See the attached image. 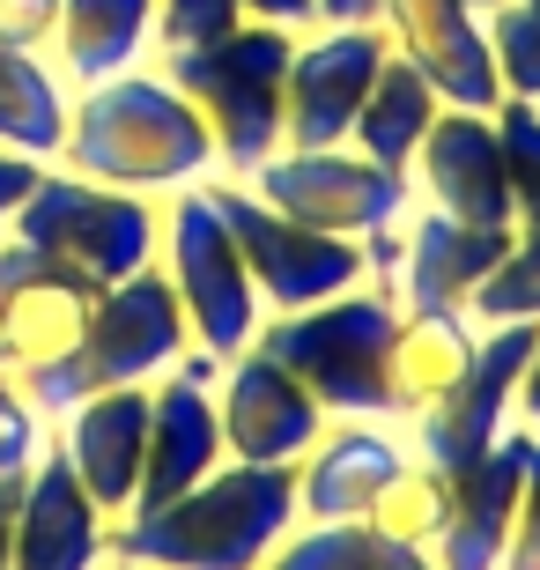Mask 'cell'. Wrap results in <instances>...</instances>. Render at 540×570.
Here are the masks:
<instances>
[{
    "label": "cell",
    "mask_w": 540,
    "mask_h": 570,
    "mask_svg": "<svg viewBox=\"0 0 540 570\" xmlns=\"http://www.w3.org/2000/svg\"><path fill=\"white\" fill-rule=\"evenodd\" d=\"M481 348V326L467 312H400L385 341V393H393V423H415L430 401H444Z\"/></svg>",
    "instance_id": "obj_22"
},
{
    "label": "cell",
    "mask_w": 540,
    "mask_h": 570,
    "mask_svg": "<svg viewBox=\"0 0 540 570\" xmlns=\"http://www.w3.org/2000/svg\"><path fill=\"white\" fill-rule=\"evenodd\" d=\"M215 415H223L229 460H245V466H296L318 444V430L333 423L326 407L304 393V379L282 371L259 341L215 371Z\"/></svg>",
    "instance_id": "obj_14"
},
{
    "label": "cell",
    "mask_w": 540,
    "mask_h": 570,
    "mask_svg": "<svg viewBox=\"0 0 540 570\" xmlns=\"http://www.w3.org/2000/svg\"><path fill=\"white\" fill-rule=\"evenodd\" d=\"M245 22H274V30H312V0H245Z\"/></svg>",
    "instance_id": "obj_37"
},
{
    "label": "cell",
    "mask_w": 540,
    "mask_h": 570,
    "mask_svg": "<svg viewBox=\"0 0 540 570\" xmlns=\"http://www.w3.org/2000/svg\"><path fill=\"white\" fill-rule=\"evenodd\" d=\"M503 570H540V438L526 430V489H519V519L503 541Z\"/></svg>",
    "instance_id": "obj_34"
},
{
    "label": "cell",
    "mask_w": 540,
    "mask_h": 570,
    "mask_svg": "<svg viewBox=\"0 0 540 570\" xmlns=\"http://www.w3.org/2000/svg\"><path fill=\"white\" fill-rule=\"evenodd\" d=\"M45 444L75 466V482L105 504V519L119 527L134 497H141V460H148V385H105L82 393L75 407H60L45 423Z\"/></svg>",
    "instance_id": "obj_16"
},
{
    "label": "cell",
    "mask_w": 540,
    "mask_h": 570,
    "mask_svg": "<svg viewBox=\"0 0 540 570\" xmlns=\"http://www.w3.org/2000/svg\"><path fill=\"white\" fill-rule=\"evenodd\" d=\"M296 533V466L223 460L208 482L111 527V556L148 570H267Z\"/></svg>",
    "instance_id": "obj_2"
},
{
    "label": "cell",
    "mask_w": 540,
    "mask_h": 570,
    "mask_svg": "<svg viewBox=\"0 0 540 570\" xmlns=\"http://www.w3.org/2000/svg\"><path fill=\"white\" fill-rule=\"evenodd\" d=\"M489 52H497L503 97L540 105V8H526V0H503V8H489Z\"/></svg>",
    "instance_id": "obj_29"
},
{
    "label": "cell",
    "mask_w": 540,
    "mask_h": 570,
    "mask_svg": "<svg viewBox=\"0 0 540 570\" xmlns=\"http://www.w3.org/2000/svg\"><path fill=\"white\" fill-rule=\"evenodd\" d=\"M267 570H436V563L422 549H400V541L371 533L363 519H333V527H296L267 556Z\"/></svg>",
    "instance_id": "obj_26"
},
{
    "label": "cell",
    "mask_w": 540,
    "mask_h": 570,
    "mask_svg": "<svg viewBox=\"0 0 540 570\" xmlns=\"http://www.w3.org/2000/svg\"><path fill=\"white\" fill-rule=\"evenodd\" d=\"M60 170L97 178L111 193L170 200V193L215 178V134L156 67H126V75L82 82L67 97Z\"/></svg>",
    "instance_id": "obj_1"
},
{
    "label": "cell",
    "mask_w": 540,
    "mask_h": 570,
    "mask_svg": "<svg viewBox=\"0 0 540 570\" xmlns=\"http://www.w3.org/2000/svg\"><path fill=\"white\" fill-rule=\"evenodd\" d=\"M38 452H45V415L30 407V393L0 371V474H30Z\"/></svg>",
    "instance_id": "obj_32"
},
{
    "label": "cell",
    "mask_w": 540,
    "mask_h": 570,
    "mask_svg": "<svg viewBox=\"0 0 540 570\" xmlns=\"http://www.w3.org/2000/svg\"><path fill=\"white\" fill-rule=\"evenodd\" d=\"M503 253H511V230H481V223H459V215L408 208L385 289H393L400 312H467V296L489 282V267Z\"/></svg>",
    "instance_id": "obj_19"
},
{
    "label": "cell",
    "mask_w": 540,
    "mask_h": 570,
    "mask_svg": "<svg viewBox=\"0 0 540 570\" xmlns=\"http://www.w3.org/2000/svg\"><path fill=\"white\" fill-rule=\"evenodd\" d=\"M186 348H193V334H186L178 296H170V275L164 267H141V275L97 289V312H89V334H82V348H75V363H67L45 393H30V407L52 423V415L75 407L82 393L156 385L170 363H186Z\"/></svg>",
    "instance_id": "obj_8"
},
{
    "label": "cell",
    "mask_w": 540,
    "mask_h": 570,
    "mask_svg": "<svg viewBox=\"0 0 540 570\" xmlns=\"http://www.w3.org/2000/svg\"><path fill=\"white\" fill-rule=\"evenodd\" d=\"M519 489H526V430L511 423L497 452L452 482V519L436 533L430 563L436 570H503V541H511V519H519Z\"/></svg>",
    "instance_id": "obj_21"
},
{
    "label": "cell",
    "mask_w": 540,
    "mask_h": 570,
    "mask_svg": "<svg viewBox=\"0 0 540 570\" xmlns=\"http://www.w3.org/2000/svg\"><path fill=\"white\" fill-rule=\"evenodd\" d=\"M22 482H30V474H0V570L16 563V511H22Z\"/></svg>",
    "instance_id": "obj_39"
},
{
    "label": "cell",
    "mask_w": 540,
    "mask_h": 570,
    "mask_svg": "<svg viewBox=\"0 0 540 570\" xmlns=\"http://www.w3.org/2000/svg\"><path fill=\"white\" fill-rule=\"evenodd\" d=\"M60 16H67V0H0V45L52 60V45H60Z\"/></svg>",
    "instance_id": "obj_33"
},
{
    "label": "cell",
    "mask_w": 540,
    "mask_h": 570,
    "mask_svg": "<svg viewBox=\"0 0 540 570\" xmlns=\"http://www.w3.org/2000/svg\"><path fill=\"white\" fill-rule=\"evenodd\" d=\"M408 193H415V208L459 215V223H481V230H519L497 111H452V105L436 111L415 164H408Z\"/></svg>",
    "instance_id": "obj_11"
},
{
    "label": "cell",
    "mask_w": 540,
    "mask_h": 570,
    "mask_svg": "<svg viewBox=\"0 0 540 570\" xmlns=\"http://www.w3.org/2000/svg\"><path fill=\"white\" fill-rule=\"evenodd\" d=\"M408 452V430L385 415H333L318 444L296 460V527H333V519H363L371 497L393 482Z\"/></svg>",
    "instance_id": "obj_18"
},
{
    "label": "cell",
    "mask_w": 540,
    "mask_h": 570,
    "mask_svg": "<svg viewBox=\"0 0 540 570\" xmlns=\"http://www.w3.org/2000/svg\"><path fill=\"white\" fill-rule=\"evenodd\" d=\"M0 304H8V379L22 393H45L75 363V348H82L97 289L82 275H67V267H52V259L0 237Z\"/></svg>",
    "instance_id": "obj_12"
},
{
    "label": "cell",
    "mask_w": 540,
    "mask_h": 570,
    "mask_svg": "<svg viewBox=\"0 0 540 570\" xmlns=\"http://www.w3.org/2000/svg\"><path fill=\"white\" fill-rule=\"evenodd\" d=\"M67 75L38 52H16L0 45V148L16 156H38V164H60L67 141Z\"/></svg>",
    "instance_id": "obj_25"
},
{
    "label": "cell",
    "mask_w": 540,
    "mask_h": 570,
    "mask_svg": "<svg viewBox=\"0 0 540 570\" xmlns=\"http://www.w3.org/2000/svg\"><path fill=\"white\" fill-rule=\"evenodd\" d=\"M533 334L540 326H481V348L467 363V379L430 401L408 430V452L422 466H436L444 482H459L467 466H481L489 452L503 444L511 430V401H519V379H526V356H533Z\"/></svg>",
    "instance_id": "obj_10"
},
{
    "label": "cell",
    "mask_w": 540,
    "mask_h": 570,
    "mask_svg": "<svg viewBox=\"0 0 540 570\" xmlns=\"http://www.w3.org/2000/svg\"><path fill=\"white\" fill-rule=\"evenodd\" d=\"M105 570H148V563H119V556H111V563H105Z\"/></svg>",
    "instance_id": "obj_41"
},
{
    "label": "cell",
    "mask_w": 540,
    "mask_h": 570,
    "mask_svg": "<svg viewBox=\"0 0 540 570\" xmlns=\"http://www.w3.org/2000/svg\"><path fill=\"white\" fill-rule=\"evenodd\" d=\"M8 245L52 259L67 275H82L89 289H111V282L156 267V245H164V200H141V193H111L97 178H75V170L45 164L38 193L16 208L8 223Z\"/></svg>",
    "instance_id": "obj_5"
},
{
    "label": "cell",
    "mask_w": 540,
    "mask_h": 570,
    "mask_svg": "<svg viewBox=\"0 0 540 570\" xmlns=\"http://www.w3.org/2000/svg\"><path fill=\"white\" fill-rule=\"evenodd\" d=\"M467 8H481V16H489V8H503V0H467Z\"/></svg>",
    "instance_id": "obj_42"
},
{
    "label": "cell",
    "mask_w": 540,
    "mask_h": 570,
    "mask_svg": "<svg viewBox=\"0 0 540 570\" xmlns=\"http://www.w3.org/2000/svg\"><path fill=\"white\" fill-rule=\"evenodd\" d=\"M156 267L170 275V296H178V312H186V334L200 356L229 363L245 356L259 326H267V304L252 289V267L237 253V237L229 223L215 215V200L200 186L170 193L164 200V245H156Z\"/></svg>",
    "instance_id": "obj_7"
},
{
    "label": "cell",
    "mask_w": 540,
    "mask_h": 570,
    "mask_svg": "<svg viewBox=\"0 0 540 570\" xmlns=\"http://www.w3.org/2000/svg\"><path fill=\"white\" fill-rule=\"evenodd\" d=\"M267 208L296 215L304 230L318 237H341V245H363L371 253V282L385 289L393 282V259H400V223L415 208L408 178L385 164H371L363 148L333 141V148H274L267 164L245 178Z\"/></svg>",
    "instance_id": "obj_4"
},
{
    "label": "cell",
    "mask_w": 540,
    "mask_h": 570,
    "mask_svg": "<svg viewBox=\"0 0 540 570\" xmlns=\"http://www.w3.org/2000/svg\"><path fill=\"white\" fill-rule=\"evenodd\" d=\"M215 371L223 363L186 348V363H170L164 379L148 385V460H141V497L134 511H156L170 497H186L193 482H208L229 460L223 444V415H215ZM126 511V519H134Z\"/></svg>",
    "instance_id": "obj_13"
},
{
    "label": "cell",
    "mask_w": 540,
    "mask_h": 570,
    "mask_svg": "<svg viewBox=\"0 0 540 570\" xmlns=\"http://www.w3.org/2000/svg\"><path fill=\"white\" fill-rule=\"evenodd\" d=\"M245 22V0H156V52L215 45Z\"/></svg>",
    "instance_id": "obj_31"
},
{
    "label": "cell",
    "mask_w": 540,
    "mask_h": 570,
    "mask_svg": "<svg viewBox=\"0 0 540 570\" xmlns=\"http://www.w3.org/2000/svg\"><path fill=\"white\" fill-rule=\"evenodd\" d=\"M474 326H540V230H511V253L489 267L474 296H467Z\"/></svg>",
    "instance_id": "obj_28"
},
{
    "label": "cell",
    "mask_w": 540,
    "mask_h": 570,
    "mask_svg": "<svg viewBox=\"0 0 540 570\" xmlns=\"http://www.w3.org/2000/svg\"><path fill=\"white\" fill-rule=\"evenodd\" d=\"M0 371H8V304H0Z\"/></svg>",
    "instance_id": "obj_40"
},
{
    "label": "cell",
    "mask_w": 540,
    "mask_h": 570,
    "mask_svg": "<svg viewBox=\"0 0 540 570\" xmlns=\"http://www.w3.org/2000/svg\"><path fill=\"white\" fill-rule=\"evenodd\" d=\"M200 193L215 200V215H223L229 237H237V253H245V267H252V289H259L267 318L274 312H312V304H326V296L371 282V253H363V245H341V237L304 230L296 215L267 208L245 178L215 170V178H200Z\"/></svg>",
    "instance_id": "obj_9"
},
{
    "label": "cell",
    "mask_w": 540,
    "mask_h": 570,
    "mask_svg": "<svg viewBox=\"0 0 540 570\" xmlns=\"http://www.w3.org/2000/svg\"><path fill=\"white\" fill-rule=\"evenodd\" d=\"M148 60H156V0H67L60 45H52V67L67 75V89Z\"/></svg>",
    "instance_id": "obj_23"
},
{
    "label": "cell",
    "mask_w": 540,
    "mask_h": 570,
    "mask_svg": "<svg viewBox=\"0 0 540 570\" xmlns=\"http://www.w3.org/2000/svg\"><path fill=\"white\" fill-rule=\"evenodd\" d=\"M511 423L540 438V334H533V356H526V379H519V401H511Z\"/></svg>",
    "instance_id": "obj_38"
},
{
    "label": "cell",
    "mask_w": 540,
    "mask_h": 570,
    "mask_svg": "<svg viewBox=\"0 0 540 570\" xmlns=\"http://www.w3.org/2000/svg\"><path fill=\"white\" fill-rule=\"evenodd\" d=\"M385 45L408 67H422V82L452 111H497V52H489V16L467 0H385Z\"/></svg>",
    "instance_id": "obj_17"
},
{
    "label": "cell",
    "mask_w": 540,
    "mask_h": 570,
    "mask_svg": "<svg viewBox=\"0 0 540 570\" xmlns=\"http://www.w3.org/2000/svg\"><path fill=\"white\" fill-rule=\"evenodd\" d=\"M444 519H452V482L436 474V466L408 460L393 474V482L371 497V511H363V527L385 533V541H400V549H436V533H444Z\"/></svg>",
    "instance_id": "obj_27"
},
{
    "label": "cell",
    "mask_w": 540,
    "mask_h": 570,
    "mask_svg": "<svg viewBox=\"0 0 540 570\" xmlns=\"http://www.w3.org/2000/svg\"><path fill=\"white\" fill-rule=\"evenodd\" d=\"M385 30H304L282 89V148H333L355 134V111L385 67Z\"/></svg>",
    "instance_id": "obj_15"
},
{
    "label": "cell",
    "mask_w": 540,
    "mask_h": 570,
    "mask_svg": "<svg viewBox=\"0 0 540 570\" xmlns=\"http://www.w3.org/2000/svg\"><path fill=\"white\" fill-rule=\"evenodd\" d=\"M393 289H341L312 312H274L259 326V348H267L282 371L304 379L326 415H385L393 423V393H385V341H393Z\"/></svg>",
    "instance_id": "obj_6"
},
{
    "label": "cell",
    "mask_w": 540,
    "mask_h": 570,
    "mask_svg": "<svg viewBox=\"0 0 540 570\" xmlns=\"http://www.w3.org/2000/svg\"><path fill=\"white\" fill-rule=\"evenodd\" d=\"M526 8H540V0H526Z\"/></svg>",
    "instance_id": "obj_43"
},
{
    "label": "cell",
    "mask_w": 540,
    "mask_h": 570,
    "mask_svg": "<svg viewBox=\"0 0 540 570\" xmlns=\"http://www.w3.org/2000/svg\"><path fill=\"white\" fill-rule=\"evenodd\" d=\"M38 178H45V164L38 156H16V148H0V230L16 223V208L38 193Z\"/></svg>",
    "instance_id": "obj_35"
},
{
    "label": "cell",
    "mask_w": 540,
    "mask_h": 570,
    "mask_svg": "<svg viewBox=\"0 0 540 570\" xmlns=\"http://www.w3.org/2000/svg\"><path fill=\"white\" fill-rule=\"evenodd\" d=\"M497 134H503V164H511L519 223H526V230H540V105L503 97V105H497Z\"/></svg>",
    "instance_id": "obj_30"
},
{
    "label": "cell",
    "mask_w": 540,
    "mask_h": 570,
    "mask_svg": "<svg viewBox=\"0 0 540 570\" xmlns=\"http://www.w3.org/2000/svg\"><path fill=\"white\" fill-rule=\"evenodd\" d=\"M111 563V519L75 482V466L45 444L16 511V563L8 570H105Z\"/></svg>",
    "instance_id": "obj_20"
},
{
    "label": "cell",
    "mask_w": 540,
    "mask_h": 570,
    "mask_svg": "<svg viewBox=\"0 0 540 570\" xmlns=\"http://www.w3.org/2000/svg\"><path fill=\"white\" fill-rule=\"evenodd\" d=\"M289 52L296 30H274V22H237L229 38L215 45H186V52H156V75H164L178 97H186L215 134V170L229 178H252L282 148V89H289Z\"/></svg>",
    "instance_id": "obj_3"
},
{
    "label": "cell",
    "mask_w": 540,
    "mask_h": 570,
    "mask_svg": "<svg viewBox=\"0 0 540 570\" xmlns=\"http://www.w3.org/2000/svg\"><path fill=\"white\" fill-rule=\"evenodd\" d=\"M312 30H385V0H312Z\"/></svg>",
    "instance_id": "obj_36"
},
{
    "label": "cell",
    "mask_w": 540,
    "mask_h": 570,
    "mask_svg": "<svg viewBox=\"0 0 540 570\" xmlns=\"http://www.w3.org/2000/svg\"><path fill=\"white\" fill-rule=\"evenodd\" d=\"M436 111H444V97L422 82V67H408L400 52H385L371 97H363V111H355L348 148H363L371 164H385V170L408 178V164H415V148H422V134H430Z\"/></svg>",
    "instance_id": "obj_24"
}]
</instances>
